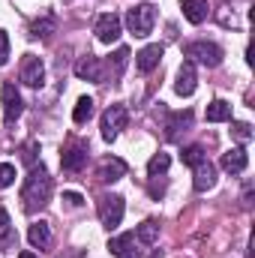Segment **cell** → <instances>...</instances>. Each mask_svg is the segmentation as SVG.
<instances>
[{
	"label": "cell",
	"mask_w": 255,
	"mask_h": 258,
	"mask_svg": "<svg viewBox=\"0 0 255 258\" xmlns=\"http://www.w3.org/2000/svg\"><path fill=\"white\" fill-rule=\"evenodd\" d=\"M51 198V177L45 171V165H30V174L24 177V186H21V201H24V210H36V207H45Z\"/></svg>",
	"instance_id": "6da1fadb"
},
{
	"label": "cell",
	"mask_w": 255,
	"mask_h": 258,
	"mask_svg": "<svg viewBox=\"0 0 255 258\" xmlns=\"http://www.w3.org/2000/svg\"><path fill=\"white\" fill-rule=\"evenodd\" d=\"M153 24H156V9H153L150 3H138V6H132V9L126 12L129 33L138 36V39L150 36V33H153Z\"/></svg>",
	"instance_id": "7a4b0ae2"
},
{
	"label": "cell",
	"mask_w": 255,
	"mask_h": 258,
	"mask_svg": "<svg viewBox=\"0 0 255 258\" xmlns=\"http://www.w3.org/2000/svg\"><path fill=\"white\" fill-rule=\"evenodd\" d=\"M186 57L189 63L207 66V69H216L222 63V48L216 42H207V39H198V42H189L186 45Z\"/></svg>",
	"instance_id": "3957f363"
},
{
	"label": "cell",
	"mask_w": 255,
	"mask_h": 258,
	"mask_svg": "<svg viewBox=\"0 0 255 258\" xmlns=\"http://www.w3.org/2000/svg\"><path fill=\"white\" fill-rule=\"evenodd\" d=\"M123 213H126V204H123V198L120 195H102L99 198V222H102V228H108V231H117V225L123 222Z\"/></svg>",
	"instance_id": "277c9868"
},
{
	"label": "cell",
	"mask_w": 255,
	"mask_h": 258,
	"mask_svg": "<svg viewBox=\"0 0 255 258\" xmlns=\"http://www.w3.org/2000/svg\"><path fill=\"white\" fill-rule=\"evenodd\" d=\"M93 33H96V39H99L102 45L117 42L120 33H123V21H120V15H117V12H105V15H99L96 24H93Z\"/></svg>",
	"instance_id": "5b68a950"
},
{
	"label": "cell",
	"mask_w": 255,
	"mask_h": 258,
	"mask_svg": "<svg viewBox=\"0 0 255 258\" xmlns=\"http://www.w3.org/2000/svg\"><path fill=\"white\" fill-rule=\"evenodd\" d=\"M126 120H129V111H126V105H108L105 108V114H102V138L105 141H114L117 135H120V129L126 126Z\"/></svg>",
	"instance_id": "8992f818"
},
{
	"label": "cell",
	"mask_w": 255,
	"mask_h": 258,
	"mask_svg": "<svg viewBox=\"0 0 255 258\" xmlns=\"http://www.w3.org/2000/svg\"><path fill=\"white\" fill-rule=\"evenodd\" d=\"M0 93H3V117H6V123H15L24 111V99H21V93L12 81H6Z\"/></svg>",
	"instance_id": "52a82bcc"
},
{
	"label": "cell",
	"mask_w": 255,
	"mask_h": 258,
	"mask_svg": "<svg viewBox=\"0 0 255 258\" xmlns=\"http://www.w3.org/2000/svg\"><path fill=\"white\" fill-rule=\"evenodd\" d=\"M18 78H21V84H27V87H42V81H45V63H42L39 57H33V54H24Z\"/></svg>",
	"instance_id": "ba28073f"
},
{
	"label": "cell",
	"mask_w": 255,
	"mask_h": 258,
	"mask_svg": "<svg viewBox=\"0 0 255 258\" xmlns=\"http://www.w3.org/2000/svg\"><path fill=\"white\" fill-rule=\"evenodd\" d=\"M192 171H195V174H192V186H195V192H210V189L216 186V165H213L210 159L198 162Z\"/></svg>",
	"instance_id": "9c48e42d"
},
{
	"label": "cell",
	"mask_w": 255,
	"mask_h": 258,
	"mask_svg": "<svg viewBox=\"0 0 255 258\" xmlns=\"http://www.w3.org/2000/svg\"><path fill=\"white\" fill-rule=\"evenodd\" d=\"M198 87V75H195V63L183 60V66L177 69V78H174V93L177 96H192Z\"/></svg>",
	"instance_id": "30bf717a"
},
{
	"label": "cell",
	"mask_w": 255,
	"mask_h": 258,
	"mask_svg": "<svg viewBox=\"0 0 255 258\" xmlns=\"http://www.w3.org/2000/svg\"><path fill=\"white\" fill-rule=\"evenodd\" d=\"M219 165H222V171H228V174H243L246 165H249V153H246V147H231L228 153H222Z\"/></svg>",
	"instance_id": "8fae6325"
},
{
	"label": "cell",
	"mask_w": 255,
	"mask_h": 258,
	"mask_svg": "<svg viewBox=\"0 0 255 258\" xmlns=\"http://www.w3.org/2000/svg\"><path fill=\"white\" fill-rule=\"evenodd\" d=\"M162 54H165V48H162L159 42L141 48V51L135 54V69H138V72H153V69L159 66V60H162Z\"/></svg>",
	"instance_id": "7c38bea8"
},
{
	"label": "cell",
	"mask_w": 255,
	"mask_h": 258,
	"mask_svg": "<svg viewBox=\"0 0 255 258\" xmlns=\"http://www.w3.org/2000/svg\"><path fill=\"white\" fill-rule=\"evenodd\" d=\"M60 165H63V171H81L87 165V147L84 144L66 147L63 153H60Z\"/></svg>",
	"instance_id": "4fadbf2b"
},
{
	"label": "cell",
	"mask_w": 255,
	"mask_h": 258,
	"mask_svg": "<svg viewBox=\"0 0 255 258\" xmlns=\"http://www.w3.org/2000/svg\"><path fill=\"white\" fill-rule=\"evenodd\" d=\"M75 75H78L81 81H99V78H102V63H99V57H93V54L78 57V63H75Z\"/></svg>",
	"instance_id": "5bb4252c"
},
{
	"label": "cell",
	"mask_w": 255,
	"mask_h": 258,
	"mask_svg": "<svg viewBox=\"0 0 255 258\" xmlns=\"http://www.w3.org/2000/svg\"><path fill=\"white\" fill-rule=\"evenodd\" d=\"M123 174H126V162H123V159H117V156L105 159V162L99 165V171H96V177H99L102 183H117Z\"/></svg>",
	"instance_id": "9a60e30c"
},
{
	"label": "cell",
	"mask_w": 255,
	"mask_h": 258,
	"mask_svg": "<svg viewBox=\"0 0 255 258\" xmlns=\"http://www.w3.org/2000/svg\"><path fill=\"white\" fill-rule=\"evenodd\" d=\"M27 240H30V246L33 249H48L51 246V225L48 222H33L30 228H27Z\"/></svg>",
	"instance_id": "2e32d148"
},
{
	"label": "cell",
	"mask_w": 255,
	"mask_h": 258,
	"mask_svg": "<svg viewBox=\"0 0 255 258\" xmlns=\"http://www.w3.org/2000/svg\"><path fill=\"white\" fill-rule=\"evenodd\" d=\"M180 9H183V18L189 24H201L207 21V0H180Z\"/></svg>",
	"instance_id": "e0dca14e"
},
{
	"label": "cell",
	"mask_w": 255,
	"mask_h": 258,
	"mask_svg": "<svg viewBox=\"0 0 255 258\" xmlns=\"http://www.w3.org/2000/svg\"><path fill=\"white\" fill-rule=\"evenodd\" d=\"M204 117H207V123H225V120H231V105L225 99H213L207 105Z\"/></svg>",
	"instance_id": "ac0fdd59"
},
{
	"label": "cell",
	"mask_w": 255,
	"mask_h": 258,
	"mask_svg": "<svg viewBox=\"0 0 255 258\" xmlns=\"http://www.w3.org/2000/svg\"><path fill=\"white\" fill-rule=\"evenodd\" d=\"M54 30H57V21H54L51 15H42V18H36V21L30 24V36H33V39H51Z\"/></svg>",
	"instance_id": "d6986e66"
},
{
	"label": "cell",
	"mask_w": 255,
	"mask_h": 258,
	"mask_svg": "<svg viewBox=\"0 0 255 258\" xmlns=\"http://www.w3.org/2000/svg\"><path fill=\"white\" fill-rule=\"evenodd\" d=\"M192 123V111H177V114H171L168 117V123H165V135L171 138V141H177V135H180V129H186Z\"/></svg>",
	"instance_id": "ffe728a7"
},
{
	"label": "cell",
	"mask_w": 255,
	"mask_h": 258,
	"mask_svg": "<svg viewBox=\"0 0 255 258\" xmlns=\"http://www.w3.org/2000/svg\"><path fill=\"white\" fill-rule=\"evenodd\" d=\"M135 240H141V243H156L159 240V222L156 219H144L138 228H135Z\"/></svg>",
	"instance_id": "44dd1931"
},
{
	"label": "cell",
	"mask_w": 255,
	"mask_h": 258,
	"mask_svg": "<svg viewBox=\"0 0 255 258\" xmlns=\"http://www.w3.org/2000/svg\"><path fill=\"white\" fill-rule=\"evenodd\" d=\"M168 165H171V156H168V153H153L150 162H147V177H150V180L162 177V174L168 171Z\"/></svg>",
	"instance_id": "7402d4cb"
},
{
	"label": "cell",
	"mask_w": 255,
	"mask_h": 258,
	"mask_svg": "<svg viewBox=\"0 0 255 258\" xmlns=\"http://www.w3.org/2000/svg\"><path fill=\"white\" fill-rule=\"evenodd\" d=\"M93 111H96V108H93V99H90V96H81V99L75 102V108H72V120L81 126V123H87V120L93 117Z\"/></svg>",
	"instance_id": "603a6c76"
},
{
	"label": "cell",
	"mask_w": 255,
	"mask_h": 258,
	"mask_svg": "<svg viewBox=\"0 0 255 258\" xmlns=\"http://www.w3.org/2000/svg\"><path fill=\"white\" fill-rule=\"evenodd\" d=\"M129 48H117L114 54H111V60H108V69H111V75L114 78H120L123 75V69H126V63H129Z\"/></svg>",
	"instance_id": "cb8c5ba5"
},
{
	"label": "cell",
	"mask_w": 255,
	"mask_h": 258,
	"mask_svg": "<svg viewBox=\"0 0 255 258\" xmlns=\"http://www.w3.org/2000/svg\"><path fill=\"white\" fill-rule=\"evenodd\" d=\"M180 159H183V165L195 168L198 162H204V159H207V153H204V147H201V144H189V147H183Z\"/></svg>",
	"instance_id": "d4e9b609"
},
{
	"label": "cell",
	"mask_w": 255,
	"mask_h": 258,
	"mask_svg": "<svg viewBox=\"0 0 255 258\" xmlns=\"http://www.w3.org/2000/svg\"><path fill=\"white\" fill-rule=\"evenodd\" d=\"M135 243V231H126V234H117V237H111L108 240V252L111 255H120L126 246H132Z\"/></svg>",
	"instance_id": "484cf974"
},
{
	"label": "cell",
	"mask_w": 255,
	"mask_h": 258,
	"mask_svg": "<svg viewBox=\"0 0 255 258\" xmlns=\"http://www.w3.org/2000/svg\"><path fill=\"white\" fill-rule=\"evenodd\" d=\"M231 135H234L237 141H243V144H246V141H252V126H249V123H243V120H234V123H231Z\"/></svg>",
	"instance_id": "4316f807"
},
{
	"label": "cell",
	"mask_w": 255,
	"mask_h": 258,
	"mask_svg": "<svg viewBox=\"0 0 255 258\" xmlns=\"http://www.w3.org/2000/svg\"><path fill=\"white\" fill-rule=\"evenodd\" d=\"M12 183H15V165L0 162V189H9Z\"/></svg>",
	"instance_id": "83f0119b"
},
{
	"label": "cell",
	"mask_w": 255,
	"mask_h": 258,
	"mask_svg": "<svg viewBox=\"0 0 255 258\" xmlns=\"http://www.w3.org/2000/svg\"><path fill=\"white\" fill-rule=\"evenodd\" d=\"M9 231H12V219H9V213L0 207V240L9 237Z\"/></svg>",
	"instance_id": "f1b7e54d"
},
{
	"label": "cell",
	"mask_w": 255,
	"mask_h": 258,
	"mask_svg": "<svg viewBox=\"0 0 255 258\" xmlns=\"http://www.w3.org/2000/svg\"><path fill=\"white\" fill-rule=\"evenodd\" d=\"M9 60V36H6V30H0V66H6Z\"/></svg>",
	"instance_id": "f546056e"
},
{
	"label": "cell",
	"mask_w": 255,
	"mask_h": 258,
	"mask_svg": "<svg viewBox=\"0 0 255 258\" xmlns=\"http://www.w3.org/2000/svg\"><path fill=\"white\" fill-rule=\"evenodd\" d=\"M117 258H150V255H147L144 249H135V243H132V246H126V249H123Z\"/></svg>",
	"instance_id": "4dcf8cb0"
},
{
	"label": "cell",
	"mask_w": 255,
	"mask_h": 258,
	"mask_svg": "<svg viewBox=\"0 0 255 258\" xmlns=\"http://www.w3.org/2000/svg\"><path fill=\"white\" fill-rule=\"evenodd\" d=\"M63 201L69 204V207H81V204H84V198H81L78 192H63Z\"/></svg>",
	"instance_id": "1f68e13d"
},
{
	"label": "cell",
	"mask_w": 255,
	"mask_h": 258,
	"mask_svg": "<svg viewBox=\"0 0 255 258\" xmlns=\"http://www.w3.org/2000/svg\"><path fill=\"white\" fill-rule=\"evenodd\" d=\"M18 258H39V255H33V252H27V249H24V252H18Z\"/></svg>",
	"instance_id": "d6a6232c"
}]
</instances>
